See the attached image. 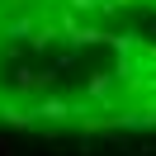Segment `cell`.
I'll return each mask as SVG.
<instances>
[{"label": "cell", "mask_w": 156, "mask_h": 156, "mask_svg": "<svg viewBox=\"0 0 156 156\" xmlns=\"http://www.w3.org/2000/svg\"><path fill=\"white\" fill-rule=\"evenodd\" d=\"M0 133L156 137V0H0Z\"/></svg>", "instance_id": "obj_1"}]
</instances>
